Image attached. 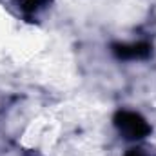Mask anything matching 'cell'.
<instances>
[{
    "label": "cell",
    "instance_id": "cell-4",
    "mask_svg": "<svg viewBox=\"0 0 156 156\" xmlns=\"http://www.w3.org/2000/svg\"><path fill=\"white\" fill-rule=\"evenodd\" d=\"M125 156H145V154L142 153V149H129L125 153Z\"/></svg>",
    "mask_w": 156,
    "mask_h": 156
},
{
    "label": "cell",
    "instance_id": "cell-1",
    "mask_svg": "<svg viewBox=\"0 0 156 156\" xmlns=\"http://www.w3.org/2000/svg\"><path fill=\"white\" fill-rule=\"evenodd\" d=\"M115 125L116 129L129 140H138L149 134L151 127L149 123L133 111H120L115 115Z\"/></svg>",
    "mask_w": 156,
    "mask_h": 156
},
{
    "label": "cell",
    "instance_id": "cell-3",
    "mask_svg": "<svg viewBox=\"0 0 156 156\" xmlns=\"http://www.w3.org/2000/svg\"><path fill=\"white\" fill-rule=\"evenodd\" d=\"M42 2H44V0H29V2H27V9H29V11H31V9H37Z\"/></svg>",
    "mask_w": 156,
    "mask_h": 156
},
{
    "label": "cell",
    "instance_id": "cell-2",
    "mask_svg": "<svg viewBox=\"0 0 156 156\" xmlns=\"http://www.w3.org/2000/svg\"><path fill=\"white\" fill-rule=\"evenodd\" d=\"M113 53L118 58L123 60H136V58H147L151 55V45L145 42L131 44V45H113Z\"/></svg>",
    "mask_w": 156,
    "mask_h": 156
}]
</instances>
